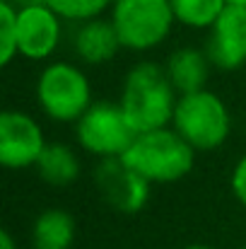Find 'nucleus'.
I'll return each mask as SVG.
<instances>
[{"instance_id":"obj_1","label":"nucleus","mask_w":246,"mask_h":249,"mask_svg":"<svg viewBox=\"0 0 246 249\" xmlns=\"http://www.w3.org/2000/svg\"><path fill=\"white\" fill-rule=\"evenodd\" d=\"M176 102L179 97L166 71L152 61H145L131 68L123 83L121 99H118L135 133L166 128L174 119Z\"/></svg>"},{"instance_id":"obj_2","label":"nucleus","mask_w":246,"mask_h":249,"mask_svg":"<svg viewBox=\"0 0 246 249\" xmlns=\"http://www.w3.org/2000/svg\"><path fill=\"white\" fill-rule=\"evenodd\" d=\"M121 160L150 184H171L183 179L193 169L196 150L174 128L166 126L138 133Z\"/></svg>"},{"instance_id":"obj_3","label":"nucleus","mask_w":246,"mask_h":249,"mask_svg":"<svg viewBox=\"0 0 246 249\" xmlns=\"http://www.w3.org/2000/svg\"><path fill=\"white\" fill-rule=\"evenodd\" d=\"M171 124L193 150H215L232 133V114L222 97L210 89L181 94Z\"/></svg>"},{"instance_id":"obj_4","label":"nucleus","mask_w":246,"mask_h":249,"mask_svg":"<svg viewBox=\"0 0 246 249\" xmlns=\"http://www.w3.org/2000/svg\"><path fill=\"white\" fill-rule=\"evenodd\" d=\"M169 0H114L111 24L128 51H150L160 46L174 27Z\"/></svg>"},{"instance_id":"obj_5","label":"nucleus","mask_w":246,"mask_h":249,"mask_svg":"<svg viewBox=\"0 0 246 249\" xmlns=\"http://www.w3.org/2000/svg\"><path fill=\"white\" fill-rule=\"evenodd\" d=\"M36 99L41 111L61 124L78 121L94 104L87 75L78 66L56 61L49 63L36 80Z\"/></svg>"},{"instance_id":"obj_6","label":"nucleus","mask_w":246,"mask_h":249,"mask_svg":"<svg viewBox=\"0 0 246 249\" xmlns=\"http://www.w3.org/2000/svg\"><path fill=\"white\" fill-rule=\"evenodd\" d=\"M75 136L82 150L99 160L123 158L138 138L121 104L114 102H94L75 121Z\"/></svg>"},{"instance_id":"obj_7","label":"nucleus","mask_w":246,"mask_h":249,"mask_svg":"<svg viewBox=\"0 0 246 249\" xmlns=\"http://www.w3.org/2000/svg\"><path fill=\"white\" fill-rule=\"evenodd\" d=\"M46 138L41 124L17 109H5L0 114V162L7 169L36 167L46 150Z\"/></svg>"},{"instance_id":"obj_8","label":"nucleus","mask_w":246,"mask_h":249,"mask_svg":"<svg viewBox=\"0 0 246 249\" xmlns=\"http://www.w3.org/2000/svg\"><path fill=\"white\" fill-rule=\"evenodd\" d=\"M94 184L104 201L121 213H138L150 198V181L133 172L121 158L99 160L94 169Z\"/></svg>"},{"instance_id":"obj_9","label":"nucleus","mask_w":246,"mask_h":249,"mask_svg":"<svg viewBox=\"0 0 246 249\" xmlns=\"http://www.w3.org/2000/svg\"><path fill=\"white\" fill-rule=\"evenodd\" d=\"M61 44V17L46 5L17 7V46L29 61L49 58Z\"/></svg>"},{"instance_id":"obj_10","label":"nucleus","mask_w":246,"mask_h":249,"mask_svg":"<svg viewBox=\"0 0 246 249\" xmlns=\"http://www.w3.org/2000/svg\"><path fill=\"white\" fill-rule=\"evenodd\" d=\"M205 53L220 71H237L246 66V7H225V12L210 27Z\"/></svg>"},{"instance_id":"obj_11","label":"nucleus","mask_w":246,"mask_h":249,"mask_svg":"<svg viewBox=\"0 0 246 249\" xmlns=\"http://www.w3.org/2000/svg\"><path fill=\"white\" fill-rule=\"evenodd\" d=\"M73 46L78 58L87 66H104L118 53V49H123L111 19H101V17L82 22L75 32Z\"/></svg>"},{"instance_id":"obj_12","label":"nucleus","mask_w":246,"mask_h":249,"mask_svg":"<svg viewBox=\"0 0 246 249\" xmlns=\"http://www.w3.org/2000/svg\"><path fill=\"white\" fill-rule=\"evenodd\" d=\"M210 66L213 63H210L205 51L186 46V49H176L169 56L164 71H166L169 80L174 85V89L181 97V94H191V92L205 89L208 75H210Z\"/></svg>"},{"instance_id":"obj_13","label":"nucleus","mask_w":246,"mask_h":249,"mask_svg":"<svg viewBox=\"0 0 246 249\" xmlns=\"http://www.w3.org/2000/svg\"><path fill=\"white\" fill-rule=\"evenodd\" d=\"M75 218L63 208H49L44 211L32 228V242L34 249H70L75 242Z\"/></svg>"},{"instance_id":"obj_14","label":"nucleus","mask_w":246,"mask_h":249,"mask_svg":"<svg viewBox=\"0 0 246 249\" xmlns=\"http://www.w3.org/2000/svg\"><path fill=\"white\" fill-rule=\"evenodd\" d=\"M36 172L51 186H68L80 177V160L73 148L63 143H49L36 162Z\"/></svg>"},{"instance_id":"obj_15","label":"nucleus","mask_w":246,"mask_h":249,"mask_svg":"<svg viewBox=\"0 0 246 249\" xmlns=\"http://www.w3.org/2000/svg\"><path fill=\"white\" fill-rule=\"evenodd\" d=\"M176 22L193 29H210L225 12L227 0H169Z\"/></svg>"},{"instance_id":"obj_16","label":"nucleus","mask_w":246,"mask_h":249,"mask_svg":"<svg viewBox=\"0 0 246 249\" xmlns=\"http://www.w3.org/2000/svg\"><path fill=\"white\" fill-rule=\"evenodd\" d=\"M114 0H46V5L61 17L70 22H89L97 19L106 5Z\"/></svg>"},{"instance_id":"obj_17","label":"nucleus","mask_w":246,"mask_h":249,"mask_svg":"<svg viewBox=\"0 0 246 249\" xmlns=\"http://www.w3.org/2000/svg\"><path fill=\"white\" fill-rule=\"evenodd\" d=\"M17 53V5L0 0V66H10Z\"/></svg>"},{"instance_id":"obj_18","label":"nucleus","mask_w":246,"mask_h":249,"mask_svg":"<svg viewBox=\"0 0 246 249\" xmlns=\"http://www.w3.org/2000/svg\"><path fill=\"white\" fill-rule=\"evenodd\" d=\"M232 194L237 196V201L246 208V155L234 165L232 169Z\"/></svg>"},{"instance_id":"obj_19","label":"nucleus","mask_w":246,"mask_h":249,"mask_svg":"<svg viewBox=\"0 0 246 249\" xmlns=\"http://www.w3.org/2000/svg\"><path fill=\"white\" fill-rule=\"evenodd\" d=\"M0 249H17L15 240H12V235H10L7 230H2V232H0Z\"/></svg>"},{"instance_id":"obj_20","label":"nucleus","mask_w":246,"mask_h":249,"mask_svg":"<svg viewBox=\"0 0 246 249\" xmlns=\"http://www.w3.org/2000/svg\"><path fill=\"white\" fill-rule=\"evenodd\" d=\"M12 5L17 7H24V5H39V2H46V0H10Z\"/></svg>"},{"instance_id":"obj_21","label":"nucleus","mask_w":246,"mask_h":249,"mask_svg":"<svg viewBox=\"0 0 246 249\" xmlns=\"http://www.w3.org/2000/svg\"><path fill=\"white\" fill-rule=\"evenodd\" d=\"M183 249H215V247H208V245H188V247Z\"/></svg>"},{"instance_id":"obj_22","label":"nucleus","mask_w":246,"mask_h":249,"mask_svg":"<svg viewBox=\"0 0 246 249\" xmlns=\"http://www.w3.org/2000/svg\"><path fill=\"white\" fill-rule=\"evenodd\" d=\"M227 5H242V7H246V0H227Z\"/></svg>"},{"instance_id":"obj_23","label":"nucleus","mask_w":246,"mask_h":249,"mask_svg":"<svg viewBox=\"0 0 246 249\" xmlns=\"http://www.w3.org/2000/svg\"><path fill=\"white\" fill-rule=\"evenodd\" d=\"M244 249H246V247H244Z\"/></svg>"}]
</instances>
